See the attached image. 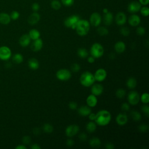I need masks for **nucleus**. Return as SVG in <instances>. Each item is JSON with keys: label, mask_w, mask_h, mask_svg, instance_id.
<instances>
[{"label": "nucleus", "mask_w": 149, "mask_h": 149, "mask_svg": "<svg viewBox=\"0 0 149 149\" xmlns=\"http://www.w3.org/2000/svg\"><path fill=\"white\" fill-rule=\"evenodd\" d=\"M111 114L108 111L102 109L95 113V119L94 121L98 126H105L111 122Z\"/></svg>", "instance_id": "f257e3e1"}, {"label": "nucleus", "mask_w": 149, "mask_h": 149, "mask_svg": "<svg viewBox=\"0 0 149 149\" xmlns=\"http://www.w3.org/2000/svg\"><path fill=\"white\" fill-rule=\"evenodd\" d=\"M90 29V24L88 20L85 19H80L76 25L75 30L79 36H84L88 33Z\"/></svg>", "instance_id": "f03ea898"}, {"label": "nucleus", "mask_w": 149, "mask_h": 149, "mask_svg": "<svg viewBox=\"0 0 149 149\" xmlns=\"http://www.w3.org/2000/svg\"><path fill=\"white\" fill-rule=\"evenodd\" d=\"M80 84L86 87L91 86L95 82L94 74L88 71H86L81 73L80 79Z\"/></svg>", "instance_id": "7ed1b4c3"}, {"label": "nucleus", "mask_w": 149, "mask_h": 149, "mask_svg": "<svg viewBox=\"0 0 149 149\" xmlns=\"http://www.w3.org/2000/svg\"><path fill=\"white\" fill-rule=\"evenodd\" d=\"M104 53L103 46L98 42L94 43L90 48V54L95 58H100L102 57Z\"/></svg>", "instance_id": "20e7f679"}, {"label": "nucleus", "mask_w": 149, "mask_h": 149, "mask_svg": "<svg viewBox=\"0 0 149 149\" xmlns=\"http://www.w3.org/2000/svg\"><path fill=\"white\" fill-rule=\"evenodd\" d=\"M79 16L73 15L67 17L64 20V25L68 28H71L72 29H75L78 22L80 20Z\"/></svg>", "instance_id": "39448f33"}, {"label": "nucleus", "mask_w": 149, "mask_h": 149, "mask_svg": "<svg viewBox=\"0 0 149 149\" xmlns=\"http://www.w3.org/2000/svg\"><path fill=\"white\" fill-rule=\"evenodd\" d=\"M70 71L68 69H61L56 73V78L61 81H68L71 78Z\"/></svg>", "instance_id": "423d86ee"}, {"label": "nucleus", "mask_w": 149, "mask_h": 149, "mask_svg": "<svg viewBox=\"0 0 149 149\" xmlns=\"http://www.w3.org/2000/svg\"><path fill=\"white\" fill-rule=\"evenodd\" d=\"M127 101L129 104L132 105H137L140 101V95L134 90H132L128 93Z\"/></svg>", "instance_id": "0eeeda50"}, {"label": "nucleus", "mask_w": 149, "mask_h": 149, "mask_svg": "<svg viewBox=\"0 0 149 149\" xmlns=\"http://www.w3.org/2000/svg\"><path fill=\"white\" fill-rule=\"evenodd\" d=\"M79 132V126L76 124H72L68 126L65 129V134L68 137H72Z\"/></svg>", "instance_id": "6e6552de"}, {"label": "nucleus", "mask_w": 149, "mask_h": 149, "mask_svg": "<svg viewBox=\"0 0 149 149\" xmlns=\"http://www.w3.org/2000/svg\"><path fill=\"white\" fill-rule=\"evenodd\" d=\"M12 56V51L7 46H1L0 47V59L2 61H7Z\"/></svg>", "instance_id": "1a4fd4ad"}, {"label": "nucleus", "mask_w": 149, "mask_h": 149, "mask_svg": "<svg viewBox=\"0 0 149 149\" xmlns=\"http://www.w3.org/2000/svg\"><path fill=\"white\" fill-rule=\"evenodd\" d=\"M107 76V72L104 68L98 69L94 74V77L95 81L98 82L103 81Z\"/></svg>", "instance_id": "9d476101"}, {"label": "nucleus", "mask_w": 149, "mask_h": 149, "mask_svg": "<svg viewBox=\"0 0 149 149\" xmlns=\"http://www.w3.org/2000/svg\"><path fill=\"white\" fill-rule=\"evenodd\" d=\"M102 18L100 13L97 12L93 13L90 17V24L94 27H98L101 23Z\"/></svg>", "instance_id": "9b49d317"}, {"label": "nucleus", "mask_w": 149, "mask_h": 149, "mask_svg": "<svg viewBox=\"0 0 149 149\" xmlns=\"http://www.w3.org/2000/svg\"><path fill=\"white\" fill-rule=\"evenodd\" d=\"M141 8V5L138 1H132L128 5L127 10L131 13H135L140 11Z\"/></svg>", "instance_id": "f8f14e48"}, {"label": "nucleus", "mask_w": 149, "mask_h": 149, "mask_svg": "<svg viewBox=\"0 0 149 149\" xmlns=\"http://www.w3.org/2000/svg\"><path fill=\"white\" fill-rule=\"evenodd\" d=\"M104 91V87L101 84H93L91 86V93L95 96H99L102 94Z\"/></svg>", "instance_id": "ddd939ff"}, {"label": "nucleus", "mask_w": 149, "mask_h": 149, "mask_svg": "<svg viewBox=\"0 0 149 149\" xmlns=\"http://www.w3.org/2000/svg\"><path fill=\"white\" fill-rule=\"evenodd\" d=\"M126 20H127L126 16L122 12H118L115 16L116 23L119 26L124 25L126 22Z\"/></svg>", "instance_id": "4468645a"}, {"label": "nucleus", "mask_w": 149, "mask_h": 149, "mask_svg": "<svg viewBox=\"0 0 149 149\" xmlns=\"http://www.w3.org/2000/svg\"><path fill=\"white\" fill-rule=\"evenodd\" d=\"M34 41L32 42L31 45V49L34 52H38L40 51L43 47V41L42 40L39 38L37 40H33Z\"/></svg>", "instance_id": "2eb2a0df"}, {"label": "nucleus", "mask_w": 149, "mask_h": 149, "mask_svg": "<svg viewBox=\"0 0 149 149\" xmlns=\"http://www.w3.org/2000/svg\"><path fill=\"white\" fill-rule=\"evenodd\" d=\"M115 120L118 125L123 126L127 123L128 121V117L126 114L120 113L116 116Z\"/></svg>", "instance_id": "dca6fc26"}, {"label": "nucleus", "mask_w": 149, "mask_h": 149, "mask_svg": "<svg viewBox=\"0 0 149 149\" xmlns=\"http://www.w3.org/2000/svg\"><path fill=\"white\" fill-rule=\"evenodd\" d=\"M140 22H141L140 17L137 15H136L134 13L130 16L128 19L129 24L133 27L137 26L140 23Z\"/></svg>", "instance_id": "f3484780"}, {"label": "nucleus", "mask_w": 149, "mask_h": 149, "mask_svg": "<svg viewBox=\"0 0 149 149\" xmlns=\"http://www.w3.org/2000/svg\"><path fill=\"white\" fill-rule=\"evenodd\" d=\"M40 15L37 12H34L29 16V17H28L27 21L30 25H34L38 23V22L40 21Z\"/></svg>", "instance_id": "a211bd4d"}, {"label": "nucleus", "mask_w": 149, "mask_h": 149, "mask_svg": "<svg viewBox=\"0 0 149 149\" xmlns=\"http://www.w3.org/2000/svg\"><path fill=\"white\" fill-rule=\"evenodd\" d=\"M30 42H31V39H30L29 34H27L22 35L19 40V44L22 47H27L30 44Z\"/></svg>", "instance_id": "6ab92c4d"}, {"label": "nucleus", "mask_w": 149, "mask_h": 149, "mask_svg": "<svg viewBox=\"0 0 149 149\" xmlns=\"http://www.w3.org/2000/svg\"><path fill=\"white\" fill-rule=\"evenodd\" d=\"M97 102H98V100H97V96L91 94L87 97L86 103L89 107L90 108L95 107L97 105Z\"/></svg>", "instance_id": "aec40b11"}, {"label": "nucleus", "mask_w": 149, "mask_h": 149, "mask_svg": "<svg viewBox=\"0 0 149 149\" xmlns=\"http://www.w3.org/2000/svg\"><path fill=\"white\" fill-rule=\"evenodd\" d=\"M77 112L80 115L82 116H87L91 112V109L88 105H81L78 109Z\"/></svg>", "instance_id": "412c9836"}, {"label": "nucleus", "mask_w": 149, "mask_h": 149, "mask_svg": "<svg viewBox=\"0 0 149 149\" xmlns=\"http://www.w3.org/2000/svg\"><path fill=\"white\" fill-rule=\"evenodd\" d=\"M114 49L118 54L123 53L126 49V44L122 41H117L114 45Z\"/></svg>", "instance_id": "4be33fe9"}, {"label": "nucleus", "mask_w": 149, "mask_h": 149, "mask_svg": "<svg viewBox=\"0 0 149 149\" xmlns=\"http://www.w3.org/2000/svg\"><path fill=\"white\" fill-rule=\"evenodd\" d=\"M113 15L112 13L108 12L104 13L103 16V22L106 26H110L113 22Z\"/></svg>", "instance_id": "5701e85b"}, {"label": "nucleus", "mask_w": 149, "mask_h": 149, "mask_svg": "<svg viewBox=\"0 0 149 149\" xmlns=\"http://www.w3.org/2000/svg\"><path fill=\"white\" fill-rule=\"evenodd\" d=\"M28 66L32 70H37L39 68L40 63L38 61L37 59L34 58H32L29 60Z\"/></svg>", "instance_id": "b1692460"}, {"label": "nucleus", "mask_w": 149, "mask_h": 149, "mask_svg": "<svg viewBox=\"0 0 149 149\" xmlns=\"http://www.w3.org/2000/svg\"><path fill=\"white\" fill-rule=\"evenodd\" d=\"M89 144L92 148H97L100 147V146L101 144V141L99 138L94 137L90 139Z\"/></svg>", "instance_id": "393cba45"}, {"label": "nucleus", "mask_w": 149, "mask_h": 149, "mask_svg": "<svg viewBox=\"0 0 149 149\" xmlns=\"http://www.w3.org/2000/svg\"><path fill=\"white\" fill-rule=\"evenodd\" d=\"M10 15L8 13L2 12L0 13V23L2 24H8L10 22Z\"/></svg>", "instance_id": "a878e982"}, {"label": "nucleus", "mask_w": 149, "mask_h": 149, "mask_svg": "<svg viewBox=\"0 0 149 149\" xmlns=\"http://www.w3.org/2000/svg\"><path fill=\"white\" fill-rule=\"evenodd\" d=\"M126 84L129 89L132 90V89L136 87V86H137V80L134 77H130L128 78V79L127 80Z\"/></svg>", "instance_id": "bb28decb"}, {"label": "nucleus", "mask_w": 149, "mask_h": 149, "mask_svg": "<svg viewBox=\"0 0 149 149\" xmlns=\"http://www.w3.org/2000/svg\"><path fill=\"white\" fill-rule=\"evenodd\" d=\"M28 34L30 38V39L33 40H37L40 37V31L38 30L35 29L30 30Z\"/></svg>", "instance_id": "cd10ccee"}, {"label": "nucleus", "mask_w": 149, "mask_h": 149, "mask_svg": "<svg viewBox=\"0 0 149 149\" xmlns=\"http://www.w3.org/2000/svg\"><path fill=\"white\" fill-rule=\"evenodd\" d=\"M86 129L87 131L89 133H93L97 129V124L95 122L91 120L87 123L86 126Z\"/></svg>", "instance_id": "c85d7f7f"}, {"label": "nucleus", "mask_w": 149, "mask_h": 149, "mask_svg": "<svg viewBox=\"0 0 149 149\" xmlns=\"http://www.w3.org/2000/svg\"><path fill=\"white\" fill-rule=\"evenodd\" d=\"M77 55L81 58H86L88 55V51L86 48H79L77 49Z\"/></svg>", "instance_id": "c756f323"}, {"label": "nucleus", "mask_w": 149, "mask_h": 149, "mask_svg": "<svg viewBox=\"0 0 149 149\" xmlns=\"http://www.w3.org/2000/svg\"><path fill=\"white\" fill-rule=\"evenodd\" d=\"M130 116L132 119L136 122H138L141 119V115L137 111H132L130 112Z\"/></svg>", "instance_id": "7c9ffc66"}, {"label": "nucleus", "mask_w": 149, "mask_h": 149, "mask_svg": "<svg viewBox=\"0 0 149 149\" xmlns=\"http://www.w3.org/2000/svg\"><path fill=\"white\" fill-rule=\"evenodd\" d=\"M12 61L15 63L19 64L23 62V56L21 54H19V53L15 54L12 57Z\"/></svg>", "instance_id": "2f4dec72"}, {"label": "nucleus", "mask_w": 149, "mask_h": 149, "mask_svg": "<svg viewBox=\"0 0 149 149\" xmlns=\"http://www.w3.org/2000/svg\"><path fill=\"white\" fill-rule=\"evenodd\" d=\"M97 31L98 34L101 36H107L109 33L108 30L105 27H104V26L98 27L97 29Z\"/></svg>", "instance_id": "473e14b6"}, {"label": "nucleus", "mask_w": 149, "mask_h": 149, "mask_svg": "<svg viewBox=\"0 0 149 149\" xmlns=\"http://www.w3.org/2000/svg\"><path fill=\"white\" fill-rule=\"evenodd\" d=\"M42 130L47 133H51L54 130V127L50 123H45L42 126Z\"/></svg>", "instance_id": "72a5a7b5"}, {"label": "nucleus", "mask_w": 149, "mask_h": 149, "mask_svg": "<svg viewBox=\"0 0 149 149\" xmlns=\"http://www.w3.org/2000/svg\"><path fill=\"white\" fill-rule=\"evenodd\" d=\"M126 94V92L125 90H124L123 88H118L116 91V93H115L116 96L119 99L123 98L125 97Z\"/></svg>", "instance_id": "f704fd0d"}, {"label": "nucleus", "mask_w": 149, "mask_h": 149, "mask_svg": "<svg viewBox=\"0 0 149 149\" xmlns=\"http://www.w3.org/2000/svg\"><path fill=\"white\" fill-rule=\"evenodd\" d=\"M140 100L144 104H148L149 102V95L147 93H143L140 97Z\"/></svg>", "instance_id": "c9c22d12"}, {"label": "nucleus", "mask_w": 149, "mask_h": 149, "mask_svg": "<svg viewBox=\"0 0 149 149\" xmlns=\"http://www.w3.org/2000/svg\"><path fill=\"white\" fill-rule=\"evenodd\" d=\"M51 6L54 9L58 10L61 8V3L58 0H53L51 2Z\"/></svg>", "instance_id": "e433bc0d"}, {"label": "nucleus", "mask_w": 149, "mask_h": 149, "mask_svg": "<svg viewBox=\"0 0 149 149\" xmlns=\"http://www.w3.org/2000/svg\"><path fill=\"white\" fill-rule=\"evenodd\" d=\"M130 33V30L127 27H122L120 29V33L123 36H128Z\"/></svg>", "instance_id": "4c0bfd02"}, {"label": "nucleus", "mask_w": 149, "mask_h": 149, "mask_svg": "<svg viewBox=\"0 0 149 149\" xmlns=\"http://www.w3.org/2000/svg\"><path fill=\"white\" fill-rule=\"evenodd\" d=\"M148 129H149L148 125L146 123H142L139 126V131L141 132H143V133H145V132H147L148 130Z\"/></svg>", "instance_id": "58836bf2"}, {"label": "nucleus", "mask_w": 149, "mask_h": 149, "mask_svg": "<svg viewBox=\"0 0 149 149\" xmlns=\"http://www.w3.org/2000/svg\"><path fill=\"white\" fill-rule=\"evenodd\" d=\"M80 65L77 63H74L71 65V70L73 72H78L80 70Z\"/></svg>", "instance_id": "ea45409f"}, {"label": "nucleus", "mask_w": 149, "mask_h": 149, "mask_svg": "<svg viewBox=\"0 0 149 149\" xmlns=\"http://www.w3.org/2000/svg\"><path fill=\"white\" fill-rule=\"evenodd\" d=\"M140 13L143 16H148L149 15V8L147 6H144L141 8Z\"/></svg>", "instance_id": "a19ab883"}, {"label": "nucleus", "mask_w": 149, "mask_h": 149, "mask_svg": "<svg viewBox=\"0 0 149 149\" xmlns=\"http://www.w3.org/2000/svg\"><path fill=\"white\" fill-rule=\"evenodd\" d=\"M136 33L139 36H143L146 33V29L143 26H139L136 29Z\"/></svg>", "instance_id": "79ce46f5"}, {"label": "nucleus", "mask_w": 149, "mask_h": 149, "mask_svg": "<svg viewBox=\"0 0 149 149\" xmlns=\"http://www.w3.org/2000/svg\"><path fill=\"white\" fill-rule=\"evenodd\" d=\"M19 13L17 12V11H16V10H14V11H12L10 15V19H12V20H17L19 17Z\"/></svg>", "instance_id": "37998d69"}, {"label": "nucleus", "mask_w": 149, "mask_h": 149, "mask_svg": "<svg viewBox=\"0 0 149 149\" xmlns=\"http://www.w3.org/2000/svg\"><path fill=\"white\" fill-rule=\"evenodd\" d=\"M142 112L146 115V116H149V106L147 104H144L141 107Z\"/></svg>", "instance_id": "c03bdc74"}, {"label": "nucleus", "mask_w": 149, "mask_h": 149, "mask_svg": "<svg viewBox=\"0 0 149 149\" xmlns=\"http://www.w3.org/2000/svg\"><path fill=\"white\" fill-rule=\"evenodd\" d=\"M61 2L66 6H70L73 4L74 0H61Z\"/></svg>", "instance_id": "a18cd8bd"}, {"label": "nucleus", "mask_w": 149, "mask_h": 149, "mask_svg": "<svg viewBox=\"0 0 149 149\" xmlns=\"http://www.w3.org/2000/svg\"><path fill=\"white\" fill-rule=\"evenodd\" d=\"M68 107L72 110H74L77 108V104L74 101H70L68 104Z\"/></svg>", "instance_id": "49530a36"}, {"label": "nucleus", "mask_w": 149, "mask_h": 149, "mask_svg": "<svg viewBox=\"0 0 149 149\" xmlns=\"http://www.w3.org/2000/svg\"><path fill=\"white\" fill-rule=\"evenodd\" d=\"M121 109L123 111H127L130 109V105L127 102H123L121 105Z\"/></svg>", "instance_id": "de8ad7c7"}, {"label": "nucleus", "mask_w": 149, "mask_h": 149, "mask_svg": "<svg viewBox=\"0 0 149 149\" xmlns=\"http://www.w3.org/2000/svg\"><path fill=\"white\" fill-rule=\"evenodd\" d=\"M22 142L24 144H29L31 143V138L30 136H24L22 138Z\"/></svg>", "instance_id": "09e8293b"}, {"label": "nucleus", "mask_w": 149, "mask_h": 149, "mask_svg": "<svg viewBox=\"0 0 149 149\" xmlns=\"http://www.w3.org/2000/svg\"><path fill=\"white\" fill-rule=\"evenodd\" d=\"M79 139H80V141H85L87 139V135L85 133H81L79 134Z\"/></svg>", "instance_id": "8fccbe9b"}, {"label": "nucleus", "mask_w": 149, "mask_h": 149, "mask_svg": "<svg viewBox=\"0 0 149 149\" xmlns=\"http://www.w3.org/2000/svg\"><path fill=\"white\" fill-rule=\"evenodd\" d=\"M105 148L106 149H113L115 148V146L112 143L108 142L105 144Z\"/></svg>", "instance_id": "3c124183"}, {"label": "nucleus", "mask_w": 149, "mask_h": 149, "mask_svg": "<svg viewBox=\"0 0 149 149\" xmlns=\"http://www.w3.org/2000/svg\"><path fill=\"white\" fill-rule=\"evenodd\" d=\"M31 9H32V10H33V11H34V12L38 11V10H39V9H40V5H39V4L37 3H33L32 5H31Z\"/></svg>", "instance_id": "603ef678"}, {"label": "nucleus", "mask_w": 149, "mask_h": 149, "mask_svg": "<svg viewBox=\"0 0 149 149\" xmlns=\"http://www.w3.org/2000/svg\"><path fill=\"white\" fill-rule=\"evenodd\" d=\"M74 142L73 140L72 139H70H70H68L66 140V146H67L68 147H72V146L74 145Z\"/></svg>", "instance_id": "864d4df0"}, {"label": "nucleus", "mask_w": 149, "mask_h": 149, "mask_svg": "<svg viewBox=\"0 0 149 149\" xmlns=\"http://www.w3.org/2000/svg\"><path fill=\"white\" fill-rule=\"evenodd\" d=\"M33 133L36 136H38L41 133V129L40 128H38V127H35L33 129Z\"/></svg>", "instance_id": "5fc2aeb1"}, {"label": "nucleus", "mask_w": 149, "mask_h": 149, "mask_svg": "<svg viewBox=\"0 0 149 149\" xmlns=\"http://www.w3.org/2000/svg\"><path fill=\"white\" fill-rule=\"evenodd\" d=\"M87 61H88V63H93L94 62L95 58H94L93 56L91 55V56H87Z\"/></svg>", "instance_id": "6e6d98bb"}, {"label": "nucleus", "mask_w": 149, "mask_h": 149, "mask_svg": "<svg viewBox=\"0 0 149 149\" xmlns=\"http://www.w3.org/2000/svg\"><path fill=\"white\" fill-rule=\"evenodd\" d=\"M88 116L89 119H90V120H91V121L94 120L95 119V113H94L91 112Z\"/></svg>", "instance_id": "4d7b16f0"}, {"label": "nucleus", "mask_w": 149, "mask_h": 149, "mask_svg": "<svg viewBox=\"0 0 149 149\" xmlns=\"http://www.w3.org/2000/svg\"><path fill=\"white\" fill-rule=\"evenodd\" d=\"M30 148L31 149H41V147L37 143H34L31 145Z\"/></svg>", "instance_id": "13d9d810"}, {"label": "nucleus", "mask_w": 149, "mask_h": 149, "mask_svg": "<svg viewBox=\"0 0 149 149\" xmlns=\"http://www.w3.org/2000/svg\"><path fill=\"white\" fill-rule=\"evenodd\" d=\"M140 3L143 5H147L149 3V0H139Z\"/></svg>", "instance_id": "bf43d9fd"}, {"label": "nucleus", "mask_w": 149, "mask_h": 149, "mask_svg": "<svg viewBox=\"0 0 149 149\" xmlns=\"http://www.w3.org/2000/svg\"><path fill=\"white\" fill-rule=\"evenodd\" d=\"M16 149H26L27 147L23 145V144H20V145H18L17 146H16L15 147Z\"/></svg>", "instance_id": "052dcab7"}, {"label": "nucleus", "mask_w": 149, "mask_h": 149, "mask_svg": "<svg viewBox=\"0 0 149 149\" xmlns=\"http://www.w3.org/2000/svg\"><path fill=\"white\" fill-rule=\"evenodd\" d=\"M103 12H104V13H105L108 12V9H107L105 8V9H103Z\"/></svg>", "instance_id": "680f3d73"}]
</instances>
